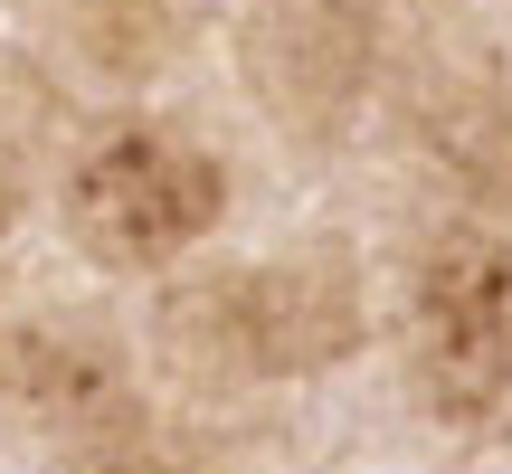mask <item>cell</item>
Listing matches in <instances>:
<instances>
[{"label": "cell", "instance_id": "obj_1", "mask_svg": "<svg viewBox=\"0 0 512 474\" xmlns=\"http://www.w3.org/2000/svg\"><path fill=\"white\" fill-rule=\"evenodd\" d=\"M171 342L219 380H313L361 351V275L342 256H266L171 294Z\"/></svg>", "mask_w": 512, "mask_h": 474}, {"label": "cell", "instance_id": "obj_2", "mask_svg": "<svg viewBox=\"0 0 512 474\" xmlns=\"http://www.w3.org/2000/svg\"><path fill=\"white\" fill-rule=\"evenodd\" d=\"M408 370L446 427H484L512 399V237L446 219L408 266Z\"/></svg>", "mask_w": 512, "mask_h": 474}, {"label": "cell", "instance_id": "obj_3", "mask_svg": "<svg viewBox=\"0 0 512 474\" xmlns=\"http://www.w3.org/2000/svg\"><path fill=\"white\" fill-rule=\"evenodd\" d=\"M228 209V171L171 124H114L67 171V237L114 275L190 256Z\"/></svg>", "mask_w": 512, "mask_h": 474}, {"label": "cell", "instance_id": "obj_4", "mask_svg": "<svg viewBox=\"0 0 512 474\" xmlns=\"http://www.w3.org/2000/svg\"><path fill=\"white\" fill-rule=\"evenodd\" d=\"M370 67H380V19L370 0H256L247 19V86L275 124H294L304 143L361 114Z\"/></svg>", "mask_w": 512, "mask_h": 474}, {"label": "cell", "instance_id": "obj_5", "mask_svg": "<svg viewBox=\"0 0 512 474\" xmlns=\"http://www.w3.org/2000/svg\"><path fill=\"white\" fill-rule=\"evenodd\" d=\"M0 399L29 427H48L57 446H86L105 427L143 418L124 351L86 323H0Z\"/></svg>", "mask_w": 512, "mask_h": 474}, {"label": "cell", "instance_id": "obj_6", "mask_svg": "<svg viewBox=\"0 0 512 474\" xmlns=\"http://www.w3.org/2000/svg\"><path fill=\"white\" fill-rule=\"evenodd\" d=\"M418 143L465 181V200H512V105L484 67H437L418 86Z\"/></svg>", "mask_w": 512, "mask_h": 474}, {"label": "cell", "instance_id": "obj_7", "mask_svg": "<svg viewBox=\"0 0 512 474\" xmlns=\"http://www.w3.org/2000/svg\"><path fill=\"white\" fill-rule=\"evenodd\" d=\"M48 10L105 76H143L171 48V0H48Z\"/></svg>", "mask_w": 512, "mask_h": 474}, {"label": "cell", "instance_id": "obj_8", "mask_svg": "<svg viewBox=\"0 0 512 474\" xmlns=\"http://www.w3.org/2000/svg\"><path fill=\"white\" fill-rule=\"evenodd\" d=\"M67 474H200V456L143 408V418L105 427V437H86V446H67Z\"/></svg>", "mask_w": 512, "mask_h": 474}, {"label": "cell", "instance_id": "obj_9", "mask_svg": "<svg viewBox=\"0 0 512 474\" xmlns=\"http://www.w3.org/2000/svg\"><path fill=\"white\" fill-rule=\"evenodd\" d=\"M19 219V152H10V133H0V237H10Z\"/></svg>", "mask_w": 512, "mask_h": 474}]
</instances>
